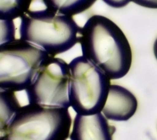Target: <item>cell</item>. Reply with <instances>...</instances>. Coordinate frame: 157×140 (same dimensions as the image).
I'll return each instance as SVG.
<instances>
[{"label":"cell","mask_w":157,"mask_h":140,"mask_svg":"<svg viewBox=\"0 0 157 140\" xmlns=\"http://www.w3.org/2000/svg\"><path fill=\"white\" fill-rule=\"evenodd\" d=\"M138 100L136 96L123 86L111 85L102 113L108 120L126 121L136 114Z\"/></svg>","instance_id":"ba28073f"},{"label":"cell","mask_w":157,"mask_h":140,"mask_svg":"<svg viewBox=\"0 0 157 140\" xmlns=\"http://www.w3.org/2000/svg\"><path fill=\"white\" fill-rule=\"evenodd\" d=\"M154 53L157 60V39H156L155 42L154 44Z\"/></svg>","instance_id":"9a60e30c"},{"label":"cell","mask_w":157,"mask_h":140,"mask_svg":"<svg viewBox=\"0 0 157 140\" xmlns=\"http://www.w3.org/2000/svg\"><path fill=\"white\" fill-rule=\"evenodd\" d=\"M20 19V39L37 46L52 57L68 51L79 42L81 27L72 16L45 9L29 10Z\"/></svg>","instance_id":"7a4b0ae2"},{"label":"cell","mask_w":157,"mask_h":140,"mask_svg":"<svg viewBox=\"0 0 157 140\" xmlns=\"http://www.w3.org/2000/svg\"><path fill=\"white\" fill-rule=\"evenodd\" d=\"M106 4L115 9H121L126 6L131 0H103Z\"/></svg>","instance_id":"4fadbf2b"},{"label":"cell","mask_w":157,"mask_h":140,"mask_svg":"<svg viewBox=\"0 0 157 140\" xmlns=\"http://www.w3.org/2000/svg\"><path fill=\"white\" fill-rule=\"evenodd\" d=\"M16 27L13 20H1V45L16 39Z\"/></svg>","instance_id":"7c38bea8"},{"label":"cell","mask_w":157,"mask_h":140,"mask_svg":"<svg viewBox=\"0 0 157 140\" xmlns=\"http://www.w3.org/2000/svg\"><path fill=\"white\" fill-rule=\"evenodd\" d=\"M70 76L69 65L66 61L49 56L25 90L28 104L44 107L69 109Z\"/></svg>","instance_id":"8992f818"},{"label":"cell","mask_w":157,"mask_h":140,"mask_svg":"<svg viewBox=\"0 0 157 140\" xmlns=\"http://www.w3.org/2000/svg\"><path fill=\"white\" fill-rule=\"evenodd\" d=\"M133 3L148 9H157V0H131Z\"/></svg>","instance_id":"5bb4252c"},{"label":"cell","mask_w":157,"mask_h":140,"mask_svg":"<svg viewBox=\"0 0 157 140\" xmlns=\"http://www.w3.org/2000/svg\"><path fill=\"white\" fill-rule=\"evenodd\" d=\"M32 0H1L0 20H13L29 11Z\"/></svg>","instance_id":"8fae6325"},{"label":"cell","mask_w":157,"mask_h":140,"mask_svg":"<svg viewBox=\"0 0 157 140\" xmlns=\"http://www.w3.org/2000/svg\"><path fill=\"white\" fill-rule=\"evenodd\" d=\"M1 97V130L6 128L19 111L21 106L15 92L0 90Z\"/></svg>","instance_id":"30bf717a"},{"label":"cell","mask_w":157,"mask_h":140,"mask_svg":"<svg viewBox=\"0 0 157 140\" xmlns=\"http://www.w3.org/2000/svg\"><path fill=\"white\" fill-rule=\"evenodd\" d=\"M46 9L73 16L87 11L97 0H42Z\"/></svg>","instance_id":"9c48e42d"},{"label":"cell","mask_w":157,"mask_h":140,"mask_svg":"<svg viewBox=\"0 0 157 140\" xmlns=\"http://www.w3.org/2000/svg\"><path fill=\"white\" fill-rule=\"evenodd\" d=\"M71 107L82 115L102 112L107 100L110 78L83 55L69 64Z\"/></svg>","instance_id":"277c9868"},{"label":"cell","mask_w":157,"mask_h":140,"mask_svg":"<svg viewBox=\"0 0 157 140\" xmlns=\"http://www.w3.org/2000/svg\"><path fill=\"white\" fill-rule=\"evenodd\" d=\"M71 123L69 109L28 104L1 130L0 140H67Z\"/></svg>","instance_id":"3957f363"},{"label":"cell","mask_w":157,"mask_h":140,"mask_svg":"<svg viewBox=\"0 0 157 140\" xmlns=\"http://www.w3.org/2000/svg\"><path fill=\"white\" fill-rule=\"evenodd\" d=\"M113 129L102 112L88 115L77 114L69 138L71 140H113Z\"/></svg>","instance_id":"52a82bcc"},{"label":"cell","mask_w":157,"mask_h":140,"mask_svg":"<svg viewBox=\"0 0 157 140\" xmlns=\"http://www.w3.org/2000/svg\"><path fill=\"white\" fill-rule=\"evenodd\" d=\"M79 34L82 55L111 80L127 74L132 64V50L124 33L113 20L94 15Z\"/></svg>","instance_id":"6da1fadb"},{"label":"cell","mask_w":157,"mask_h":140,"mask_svg":"<svg viewBox=\"0 0 157 140\" xmlns=\"http://www.w3.org/2000/svg\"><path fill=\"white\" fill-rule=\"evenodd\" d=\"M49 56L42 48L21 39L0 46V89L15 93L26 90Z\"/></svg>","instance_id":"5b68a950"}]
</instances>
